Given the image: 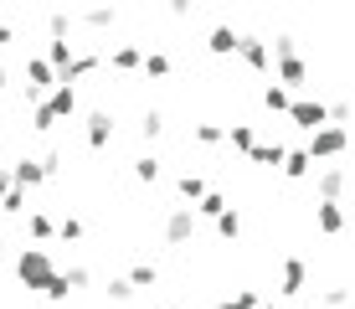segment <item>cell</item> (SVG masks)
Returning a JSON list of instances; mask_svg holds the SVG:
<instances>
[{"label": "cell", "mask_w": 355, "mask_h": 309, "mask_svg": "<svg viewBox=\"0 0 355 309\" xmlns=\"http://www.w3.org/2000/svg\"><path fill=\"white\" fill-rule=\"evenodd\" d=\"M16 278H21V289H26V294H46V283L57 278V258H52V247H21V258H16Z\"/></svg>", "instance_id": "cell-1"}, {"label": "cell", "mask_w": 355, "mask_h": 309, "mask_svg": "<svg viewBox=\"0 0 355 309\" xmlns=\"http://www.w3.org/2000/svg\"><path fill=\"white\" fill-rule=\"evenodd\" d=\"M72 114H78V88L57 83V88L31 108V129H36V134H52V129H57V119H72Z\"/></svg>", "instance_id": "cell-2"}, {"label": "cell", "mask_w": 355, "mask_h": 309, "mask_svg": "<svg viewBox=\"0 0 355 309\" xmlns=\"http://www.w3.org/2000/svg\"><path fill=\"white\" fill-rule=\"evenodd\" d=\"M288 124H293V129H304V134L324 129V103H320V98H309V93L288 98Z\"/></svg>", "instance_id": "cell-3"}, {"label": "cell", "mask_w": 355, "mask_h": 309, "mask_svg": "<svg viewBox=\"0 0 355 309\" xmlns=\"http://www.w3.org/2000/svg\"><path fill=\"white\" fill-rule=\"evenodd\" d=\"M304 289H309V263H304L299 253H288L284 268H278V294H284V299H299Z\"/></svg>", "instance_id": "cell-4"}, {"label": "cell", "mask_w": 355, "mask_h": 309, "mask_svg": "<svg viewBox=\"0 0 355 309\" xmlns=\"http://www.w3.org/2000/svg\"><path fill=\"white\" fill-rule=\"evenodd\" d=\"M304 155H309V160H340V155H345V129H329V124L314 129L309 144H304Z\"/></svg>", "instance_id": "cell-5"}, {"label": "cell", "mask_w": 355, "mask_h": 309, "mask_svg": "<svg viewBox=\"0 0 355 309\" xmlns=\"http://www.w3.org/2000/svg\"><path fill=\"white\" fill-rule=\"evenodd\" d=\"M114 129H119V119L108 114V108H93V114H88V129H83L88 150H108V144H114Z\"/></svg>", "instance_id": "cell-6"}, {"label": "cell", "mask_w": 355, "mask_h": 309, "mask_svg": "<svg viewBox=\"0 0 355 309\" xmlns=\"http://www.w3.org/2000/svg\"><path fill=\"white\" fill-rule=\"evenodd\" d=\"M191 237H196L191 206H170V212H165V242H170V247H186Z\"/></svg>", "instance_id": "cell-7"}, {"label": "cell", "mask_w": 355, "mask_h": 309, "mask_svg": "<svg viewBox=\"0 0 355 309\" xmlns=\"http://www.w3.org/2000/svg\"><path fill=\"white\" fill-rule=\"evenodd\" d=\"M273 72H278V88H304V83H309V62H304L299 52L293 57H273Z\"/></svg>", "instance_id": "cell-8"}, {"label": "cell", "mask_w": 355, "mask_h": 309, "mask_svg": "<svg viewBox=\"0 0 355 309\" xmlns=\"http://www.w3.org/2000/svg\"><path fill=\"white\" fill-rule=\"evenodd\" d=\"M314 191H320V201H340V196H345V170L340 165L314 170Z\"/></svg>", "instance_id": "cell-9"}, {"label": "cell", "mask_w": 355, "mask_h": 309, "mask_svg": "<svg viewBox=\"0 0 355 309\" xmlns=\"http://www.w3.org/2000/svg\"><path fill=\"white\" fill-rule=\"evenodd\" d=\"M237 57L248 62L252 72H268V67H273V57H268V42H263V36H242V42H237Z\"/></svg>", "instance_id": "cell-10"}, {"label": "cell", "mask_w": 355, "mask_h": 309, "mask_svg": "<svg viewBox=\"0 0 355 309\" xmlns=\"http://www.w3.org/2000/svg\"><path fill=\"white\" fill-rule=\"evenodd\" d=\"M72 57H78V47H72V42H46V67H52V78L57 83H62L67 78V67H72Z\"/></svg>", "instance_id": "cell-11"}, {"label": "cell", "mask_w": 355, "mask_h": 309, "mask_svg": "<svg viewBox=\"0 0 355 309\" xmlns=\"http://www.w3.org/2000/svg\"><path fill=\"white\" fill-rule=\"evenodd\" d=\"M6 170H10V185H16V191H31V185H42V181H46V176H42V165H36L31 155H21L16 165H6Z\"/></svg>", "instance_id": "cell-12"}, {"label": "cell", "mask_w": 355, "mask_h": 309, "mask_svg": "<svg viewBox=\"0 0 355 309\" xmlns=\"http://www.w3.org/2000/svg\"><path fill=\"white\" fill-rule=\"evenodd\" d=\"M237 42H242L237 26H211V36H206V52H211V57H232V52H237Z\"/></svg>", "instance_id": "cell-13"}, {"label": "cell", "mask_w": 355, "mask_h": 309, "mask_svg": "<svg viewBox=\"0 0 355 309\" xmlns=\"http://www.w3.org/2000/svg\"><path fill=\"white\" fill-rule=\"evenodd\" d=\"M314 222H320L324 237H340V232H345V212H340V201H320V206H314Z\"/></svg>", "instance_id": "cell-14"}, {"label": "cell", "mask_w": 355, "mask_h": 309, "mask_svg": "<svg viewBox=\"0 0 355 309\" xmlns=\"http://www.w3.org/2000/svg\"><path fill=\"white\" fill-rule=\"evenodd\" d=\"M103 57H108V67H114V72H134L144 62V47L139 42H124V47H114V52H103Z\"/></svg>", "instance_id": "cell-15"}, {"label": "cell", "mask_w": 355, "mask_h": 309, "mask_svg": "<svg viewBox=\"0 0 355 309\" xmlns=\"http://www.w3.org/2000/svg\"><path fill=\"white\" fill-rule=\"evenodd\" d=\"M26 88H36V93H52V88H57L52 67H46L42 57H26Z\"/></svg>", "instance_id": "cell-16"}, {"label": "cell", "mask_w": 355, "mask_h": 309, "mask_svg": "<svg viewBox=\"0 0 355 309\" xmlns=\"http://www.w3.org/2000/svg\"><path fill=\"white\" fill-rule=\"evenodd\" d=\"M278 170H284L288 181H309L314 176V160L304 155V150H284V165H278Z\"/></svg>", "instance_id": "cell-17"}, {"label": "cell", "mask_w": 355, "mask_h": 309, "mask_svg": "<svg viewBox=\"0 0 355 309\" xmlns=\"http://www.w3.org/2000/svg\"><path fill=\"white\" fill-rule=\"evenodd\" d=\"M124 283H129L134 294H139V289H155V283H160V268H155L150 258H144V263H134L129 274H124Z\"/></svg>", "instance_id": "cell-18"}, {"label": "cell", "mask_w": 355, "mask_h": 309, "mask_svg": "<svg viewBox=\"0 0 355 309\" xmlns=\"http://www.w3.org/2000/svg\"><path fill=\"white\" fill-rule=\"evenodd\" d=\"M98 67H103V52H78V57H72V67H67V88H72V83H78V78H88V72H98Z\"/></svg>", "instance_id": "cell-19"}, {"label": "cell", "mask_w": 355, "mask_h": 309, "mask_svg": "<svg viewBox=\"0 0 355 309\" xmlns=\"http://www.w3.org/2000/svg\"><path fill=\"white\" fill-rule=\"evenodd\" d=\"M26 237H31L36 247H42V242H52V237H57V222L46 217V212H31V217H26Z\"/></svg>", "instance_id": "cell-20"}, {"label": "cell", "mask_w": 355, "mask_h": 309, "mask_svg": "<svg viewBox=\"0 0 355 309\" xmlns=\"http://www.w3.org/2000/svg\"><path fill=\"white\" fill-rule=\"evenodd\" d=\"M227 206H232V201H227V196H222V191H206V196H201V201H196V206H191V217H206V222H216V217H222V212H227Z\"/></svg>", "instance_id": "cell-21"}, {"label": "cell", "mask_w": 355, "mask_h": 309, "mask_svg": "<svg viewBox=\"0 0 355 309\" xmlns=\"http://www.w3.org/2000/svg\"><path fill=\"white\" fill-rule=\"evenodd\" d=\"M248 160H252V165H268V170H273V165H284V144H252V150H248Z\"/></svg>", "instance_id": "cell-22"}, {"label": "cell", "mask_w": 355, "mask_h": 309, "mask_svg": "<svg viewBox=\"0 0 355 309\" xmlns=\"http://www.w3.org/2000/svg\"><path fill=\"white\" fill-rule=\"evenodd\" d=\"M175 191H180V201H191V206H196V201H201V196H206V181L196 176V170H186V176L175 181Z\"/></svg>", "instance_id": "cell-23"}, {"label": "cell", "mask_w": 355, "mask_h": 309, "mask_svg": "<svg viewBox=\"0 0 355 309\" xmlns=\"http://www.w3.org/2000/svg\"><path fill=\"white\" fill-rule=\"evenodd\" d=\"M134 181H139V185L160 181V155H139V160H134Z\"/></svg>", "instance_id": "cell-24"}, {"label": "cell", "mask_w": 355, "mask_h": 309, "mask_svg": "<svg viewBox=\"0 0 355 309\" xmlns=\"http://www.w3.org/2000/svg\"><path fill=\"white\" fill-rule=\"evenodd\" d=\"M139 134H144V144L165 134V114H160V108H144V114H139Z\"/></svg>", "instance_id": "cell-25"}, {"label": "cell", "mask_w": 355, "mask_h": 309, "mask_svg": "<svg viewBox=\"0 0 355 309\" xmlns=\"http://www.w3.org/2000/svg\"><path fill=\"white\" fill-rule=\"evenodd\" d=\"M227 140H232V150H242V155H248L252 144H258V129H252V124H232V129H227Z\"/></svg>", "instance_id": "cell-26"}, {"label": "cell", "mask_w": 355, "mask_h": 309, "mask_svg": "<svg viewBox=\"0 0 355 309\" xmlns=\"http://www.w3.org/2000/svg\"><path fill=\"white\" fill-rule=\"evenodd\" d=\"M196 144H206V150H216V144H227V129H222V124H196Z\"/></svg>", "instance_id": "cell-27"}, {"label": "cell", "mask_w": 355, "mask_h": 309, "mask_svg": "<svg viewBox=\"0 0 355 309\" xmlns=\"http://www.w3.org/2000/svg\"><path fill=\"white\" fill-rule=\"evenodd\" d=\"M263 108H268V114H288V88L268 83V88H263Z\"/></svg>", "instance_id": "cell-28"}, {"label": "cell", "mask_w": 355, "mask_h": 309, "mask_svg": "<svg viewBox=\"0 0 355 309\" xmlns=\"http://www.w3.org/2000/svg\"><path fill=\"white\" fill-rule=\"evenodd\" d=\"M144 72H150V78H170V67H175V62H170L165 52H144V62H139Z\"/></svg>", "instance_id": "cell-29"}, {"label": "cell", "mask_w": 355, "mask_h": 309, "mask_svg": "<svg viewBox=\"0 0 355 309\" xmlns=\"http://www.w3.org/2000/svg\"><path fill=\"white\" fill-rule=\"evenodd\" d=\"M216 232H222L227 242H237V237H242V217H237V212H232V206H227V212L216 217Z\"/></svg>", "instance_id": "cell-30"}, {"label": "cell", "mask_w": 355, "mask_h": 309, "mask_svg": "<svg viewBox=\"0 0 355 309\" xmlns=\"http://www.w3.org/2000/svg\"><path fill=\"white\" fill-rule=\"evenodd\" d=\"M0 212H10V217H21L26 212V191H16V185H10L6 196H0Z\"/></svg>", "instance_id": "cell-31"}, {"label": "cell", "mask_w": 355, "mask_h": 309, "mask_svg": "<svg viewBox=\"0 0 355 309\" xmlns=\"http://www.w3.org/2000/svg\"><path fill=\"white\" fill-rule=\"evenodd\" d=\"M36 165H42V176L52 181V176H62V165H67V160H62V150H46L42 160H36Z\"/></svg>", "instance_id": "cell-32"}, {"label": "cell", "mask_w": 355, "mask_h": 309, "mask_svg": "<svg viewBox=\"0 0 355 309\" xmlns=\"http://www.w3.org/2000/svg\"><path fill=\"white\" fill-rule=\"evenodd\" d=\"M263 299V294L258 289H237V299H222V304H216V309H252V304H258Z\"/></svg>", "instance_id": "cell-33"}, {"label": "cell", "mask_w": 355, "mask_h": 309, "mask_svg": "<svg viewBox=\"0 0 355 309\" xmlns=\"http://www.w3.org/2000/svg\"><path fill=\"white\" fill-rule=\"evenodd\" d=\"M119 21V10H88V16H83V26H93V31H108Z\"/></svg>", "instance_id": "cell-34"}, {"label": "cell", "mask_w": 355, "mask_h": 309, "mask_svg": "<svg viewBox=\"0 0 355 309\" xmlns=\"http://www.w3.org/2000/svg\"><path fill=\"white\" fill-rule=\"evenodd\" d=\"M83 232H88V227H83L78 217H62V222H57V237H62V242H78Z\"/></svg>", "instance_id": "cell-35"}, {"label": "cell", "mask_w": 355, "mask_h": 309, "mask_svg": "<svg viewBox=\"0 0 355 309\" xmlns=\"http://www.w3.org/2000/svg\"><path fill=\"white\" fill-rule=\"evenodd\" d=\"M62 278H67V289H88V283H93V274H88V268H83V263L62 268Z\"/></svg>", "instance_id": "cell-36"}, {"label": "cell", "mask_w": 355, "mask_h": 309, "mask_svg": "<svg viewBox=\"0 0 355 309\" xmlns=\"http://www.w3.org/2000/svg\"><path fill=\"white\" fill-rule=\"evenodd\" d=\"M299 52V42H293V36L284 31V36H273V47H268V57H293Z\"/></svg>", "instance_id": "cell-37"}, {"label": "cell", "mask_w": 355, "mask_h": 309, "mask_svg": "<svg viewBox=\"0 0 355 309\" xmlns=\"http://www.w3.org/2000/svg\"><path fill=\"white\" fill-rule=\"evenodd\" d=\"M46 31H52V42H67V31H72V16H46Z\"/></svg>", "instance_id": "cell-38"}, {"label": "cell", "mask_w": 355, "mask_h": 309, "mask_svg": "<svg viewBox=\"0 0 355 309\" xmlns=\"http://www.w3.org/2000/svg\"><path fill=\"white\" fill-rule=\"evenodd\" d=\"M108 299H114V304H129V299H134V289H129L124 278H108Z\"/></svg>", "instance_id": "cell-39"}, {"label": "cell", "mask_w": 355, "mask_h": 309, "mask_svg": "<svg viewBox=\"0 0 355 309\" xmlns=\"http://www.w3.org/2000/svg\"><path fill=\"white\" fill-rule=\"evenodd\" d=\"M345 304H350L345 289H324V309H345Z\"/></svg>", "instance_id": "cell-40"}, {"label": "cell", "mask_w": 355, "mask_h": 309, "mask_svg": "<svg viewBox=\"0 0 355 309\" xmlns=\"http://www.w3.org/2000/svg\"><path fill=\"white\" fill-rule=\"evenodd\" d=\"M16 42V26H6V21H0V47H10Z\"/></svg>", "instance_id": "cell-41"}, {"label": "cell", "mask_w": 355, "mask_h": 309, "mask_svg": "<svg viewBox=\"0 0 355 309\" xmlns=\"http://www.w3.org/2000/svg\"><path fill=\"white\" fill-rule=\"evenodd\" d=\"M6 191H10V170L0 165V196H6Z\"/></svg>", "instance_id": "cell-42"}, {"label": "cell", "mask_w": 355, "mask_h": 309, "mask_svg": "<svg viewBox=\"0 0 355 309\" xmlns=\"http://www.w3.org/2000/svg\"><path fill=\"white\" fill-rule=\"evenodd\" d=\"M0 88H6V62H0Z\"/></svg>", "instance_id": "cell-43"}, {"label": "cell", "mask_w": 355, "mask_h": 309, "mask_svg": "<svg viewBox=\"0 0 355 309\" xmlns=\"http://www.w3.org/2000/svg\"><path fill=\"white\" fill-rule=\"evenodd\" d=\"M0 263H6V237H0Z\"/></svg>", "instance_id": "cell-44"}]
</instances>
